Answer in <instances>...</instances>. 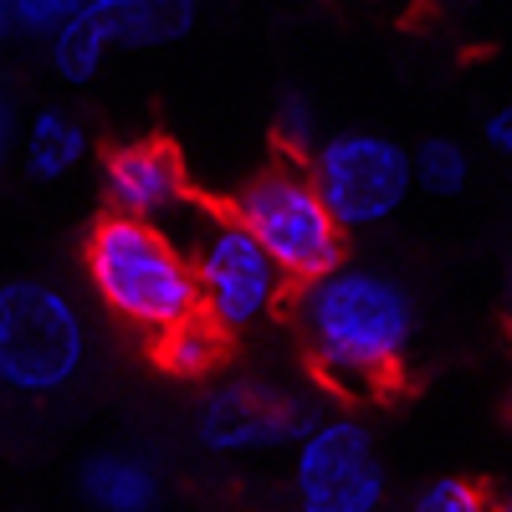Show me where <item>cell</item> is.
<instances>
[{
  "instance_id": "cell-17",
  "label": "cell",
  "mask_w": 512,
  "mask_h": 512,
  "mask_svg": "<svg viewBox=\"0 0 512 512\" xmlns=\"http://www.w3.org/2000/svg\"><path fill=\"white\" fill-rule=\"evenodd\" d=\"M277 139H282L287 154L303 159V149H308V139H313V108H308V103H287V108H282V123H277Z\"/></svg>"
},
{
  "instance_id": "cell-15",
  "label": "cell",
  "mask_w": 512,
  "mask_h": 512,
  "mask_svg": "<svg viewBox=\"0 0 512 512\" xmlns=\"http://www.w3.org/2000/svg\"><path fill=\"white\" fill-rule=\"evenodd\" d=\"M410 512H497V507H492V497L477 482L441 477L431 487H420V497L410 502Z\"/></svg>"
},
{
  "instance_id": "cell-10",
  "label": "cell",
  "mask_w": 512,
  "mask_h": 512,
  "mask_svg": "<svg viewBox=\"0 0 512 512\" xmlns=\"http://www.w3.org/2000/svg\"><path fill=\"white\" fill-rule=\"evenodd\" d=\"M77 487L98 512H154L164 502L159 466L134 456V451H98V456H88L82 461Z\"/></svg>"
},
{
  "instance_id": "cell-12",
  "label": "cell",
  "mask_w": 512,
  "mask_h": 512,
  "mask_svg": "<svg viewBox=\"0 0 512 512\" xmlns=\"http://www.w3.org/2000/svg\"><path fill=\"white\" fill-rule=\"evenodd\" d=\"M88 154V128H82L67 108H41L26 123V169L36 180H62Z\"/></svg>"
},
{
  "instance_id": "cell-7",
  "label": "cell",
  "mask_w": 512,
  "mask_h": 512,
  "mask_svg": "<svg viewBox=\"0 0 512 512\" xmlns=\"http://www.w3.org/2000/svg\"><path fill=\"white\" fill-rule=\"evenodd\" d=\"M205 216H210V231L200 236V251L190 267L200 287V313L231 338V333H246L251 323H262L282 303L287 282L226 205H210Z\"/></svg>"
},
{
  "instance_id": "cell-14",
  "label": "cell",
  "mask_w": 512,
  "mask_h": 512,
  "mask_svg": "<svg viewBox=\"0 0 512 512\" xmlns=\"http://www.w3.org/2000/svg\"><path fill=\"white\" fill-rule=\"evenodd\" d=\"M415 180L431 190V195H456L466 180H472V159H466V149L456 139H431L415 149Z\"/></svg>"
},
{
  "instance_id": "cell-22",
  "label": "cell",
  "mask_w": 512,
  "mask_h": 512,
  "mask_svg": "<svg viewBox=\"0 0 512 512\" xmlns=\"http://www.w3.org/2000/svg\"><path fill=\"white\" fill-rule=\"evenodd\" d=\"M497 512H512V497H507V502H497Z\"/></svg>"
},
{
  "instance_id": "cell-1",
  "label": "cell",
  "mask_w": 512,
  "mask_h": 512,
  "mask_svg": "<svg viewBox=\"0 0 512 512\" xmlns=\"http://www.w3.org/2000/svg\"><path fill=\"white\" fill-rule=\"evenodd\" d=\"M297 323L313 369L344 395H379L400 384L415 338V308L395 277L338 267L303 287Z\"/></svg>"
},
{
  "instance_id": "cell-2",
  "label": "cell",
  "mask_w": 512,
  "mask_h": 512,
  "mask_svg": "<svg viewBox=\"0 0 512 512\" xmlns=\"http://www.w3.org/2000/svg\"><path fill=\"white\" fill-rule=\"evenodd\" d=\"M82 256H88V277H93V292L103 297V308L123 318L128 328L154 338L200 313L195 267L149 221L108 210V216L93 221Z\"/></svg>"
},
{
  "instance_id": "cell-3",
  "label": "cell",
  "mask_w": 512,
  "mask_h": 512,
  "mask_svg": "<svg viewBox=\"0 0 512 512\" xmlns=\"http://www.w3.org/2000/svg\"><path fill=\"white\" fill-rule=\"evenodd\" d=\"M226 210L256 236L282 282L297 292L344 267V226L328 216L308 164L297 154H282L262 175H251Z\"/></svg>"
},
{
  "instance_id": "cell-5",
  "label": "cell",
  "mask_w": 512,
  "mask_h": 512,
  "mask_svg": "<svg viewBox=\"0 0 512 512\" xmlns=\"http://www.w3.org/2000/svg\"><path fill=\"white\" fill-rule=\"evenodd\" d=\"M390 482L369 425L323 415L297 431L292 446V507L297 512H384Z\"/></svg>"
},
{
  "instance_id": "cell-4",
  "label": "cell",
  "mask_w": 512,
  "mask_h": 512,
  "mask_svg": "<svg viewBox=\"0 0 512 512\" xmlns=\"http://www.w3.org/2000/svg\"><path fill=\"white\" fill-rule=\"evenodd\" d=\"M88 364V328L52 282H0V384L16 395H57Z\"/></svg>"
},
{
  "instance_id": "cell-21",
  "label": "cell",
  "mask_w": 512,
  "mask_h": 512,
  "mask_svg": "<svg viewBox=\"0 0 512 512\" xmlns=\"http://www.w3.org/2000/svg\"><path fill=\"white\" fill-rule=\"evenodd\" d=\"M11 26V0H0V31Z\"/></svg>"
},
{
  "instance_id": "cell-6",
  "label": "cell",
  "mask_w": 512,
  "mask_h": 512,
  "mask_svg": "<svg viewBox=\"0 0 512 512\" xmlns=\"http://www.w3.org/2000/svg\"><path fill=\"white\" fill-rule=\"evenodd\" d=\"M308 175L338 226L369 231L405 205L415 164L405 144L384 139V134H333L308 154Z\"/></svg>"
},
{
  "instance_id": "cell-9",
  "label": "cell",
  "mask_w": 512,
  "mask_h": 512,
  "mask_svg": "<svg viewBox=\"0 0 512 512\" xmlns=\"http://www.w3.org/2000/svg\"><path fill=\"white\" fill-rule=\"evenodd\" d=\"M103 180H108V200L118 216H164L185 200V164L180 149L169 139H139V144H123L108 154L103 164Z\"/></svg>"
},
{
  "instance_id": "cell-13",
  "label": "cell",
  "mask_w": 512,
  "mask_h": 512,
  "mask_svg": "<svg viewBox=\"0 0 512 512\" xmlns=\"http://www.w3.org/2000/svg\"><path fill=\"white\" fill-rule=\"evenodd\" d=\"M113 47H118L113 21H103V16L88 11V6H77V11L67 16V26L47 41V62H52V72L67 77V82H88Z\"/></svg>"
},
{
  "instance_id": "cell-8",
  "label": "cell",
  "mask_w": 512,
  "mask_h": 512,
  "mask_svg": "<svg viewBox=\"0 0 512 512\" xmlns=\"http://www.w3.org/2000/svg\"><path fill=\"white\" fill-rule=\"evenodd\" d=\"M195 431L210 451L246 456V451H272L287 436H297L303 431V415H297V405L282 390H272V384L231 379V384H216V390L205 395Z\"/></svg>"
},
{
  "instance_id": "cell-18",
  "label": "cell",
  "mask_w": 512,
  "mask_h": 512,
  "mask_svg": "<svg viewBox=\"0 0 512 512\" xmlns=\"http://www.w3.org/2000/svg\"><path fill=\"white\" fill-rule=\"evenodd\" d=\"M487 144H492L497 154H512V103H507L502 113H492V123H487Z\"/></svg>"
},
{
  "instance_id": "cell-19",
  "label": "cell",
  "mask_w": 512,
  "mask_h": 512,
  "mask_svg": "<svg viewBox=\"0 0 512 512\" xmlns=\"http://www.w3.org/2000/svg\"><path fill=\"white\" fill-rule=\"evenodd\" d=\"M77 6H88V11H98L103 21H113V31H118V21L134 11V0H77Z\"/></svg>"
},
{
  "instance_id": "cell-20",
  "label": "cell",
  "mask_w": 512,
  "mask_h": 512,
  "mask_svg": "<svg viewBox=\"0 0 512 512\" xmlns=\"http://www.w3.org/2000/svg\"><path fill=\"white\" fill-rule=\"evenodd\" d=\"M11 139H16V108H11V98H6V93H0V159H6Z\"/></svg>"
},
{
  "instance_id": "cell-23",
  "label": "cell",
  "mask_w": 512,
  "mask_h": 512,
  "mask_svg": "<svg viewBox=\"0 0 512 512\" xmlns=\"http://www.w3.org/2000/svg\"><path fill=\"white\" fill-rule=\"evenodd\" d=\"M507 313H512V292H507Z\"/></svg>"
},
{
  "instance_id": "cell-11",
  "label": "cell",
  "mask_w": 512,
  "mask_h": 512,
  "mask_svg": "<svg viewBox=\"0 0 512 512\" xmlns=\"http://www.w3.org/2000/svg\"><path fill=\"white\" fill-rule=\"evenodd\" d=\"M226 344H231V338L210 323L205 313H195V318L180 323V328L154 333L149 359H154V369L169 374V379H205L210 369L226 359Z\"/></svg>"
},
{
  "instance_id": "cell-16",
  "label": "cell",
  "mask_w": 512,
  "mask_h": 512,
  "mask_svg": "<svg viewBox=\"0 0 512 512\" xmlns=\"http://www.w3.org/2000/svg\"><path fill=\"white\" fill-rule=\"evenodd\" d=\"M72 11H77V0H11V26L26 31V36L52 41L67 26Z\"/></svg>"
}]
</instances>
